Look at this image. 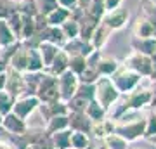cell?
Returning <instances> with one entry per match:
<instances>
[{
	"label": "cell",
	"instance_id": "1",
	"mask_svg": "<svg viewBox=\"0 0 156 149\" xmlns=\"http://www.w3.org/2000/svg\"><path fill=\"white\" fill-rule=\"evenodd\" d=\"M120 92L116 90L115 83L111 82L109 76H99V80L95 82V87H94V97H95V102H99L104 109L109 108V106L118 99Z\"/></svg>",
	"mask_w": 156,
	"mask_h": 149
},
{
	"label": "cell",
	"instance_id": "2",
	"mask_svg": "<svg viewBox=\"0 0 156 149\" xmlns=\"http://www.w3.org/2000/svg\"><path fill=\"white\" fill-rule=\"evenodd\" d=\"M111 82L115 83V87H116L118 92H132L140 82V76L137 73H134L132 69H128L125 66H120L116 71L113 73V78Z\"/></svg>",
	"mask_w": 156,
	"mask_h": 149
},
{
	"label": "cell",
	"instance_id": "3",
	"mask_svg": "<svg viewBox=\"0 0 156 149\" xmlns=\"http://www.w3.org/2000/svg\"><path fill=\"white\" fill-rule=\"evenodd\" d=\"M130 19V11H128L125 5H120L116 9H111V11H106L101 17V23L108 26L111 31H118L122 30L125 24L128 23Z\"/></svg>",
	"mask_w": 156,
	"mask_h": 149
},
{
	"label": "cell",
	"instance_id": "4",
	"mask_svg": "<svg viewBox=\"0 0 156 149\" xmlns=\"http://www.w3.org/2000/svg\"><path fill=\"white\" fill-rule=\"evenodd\" d=\"M125 68L132 69L134 73H137L139 76H151V71H153V61H151V55L140 54V52H132L125 59Z\"/></svg>",
	"mask_w": 156,
	"mask_h": 149
},
{
	"label": "cell",
	"instance_id": "5",
	"mask_svg": "<svg viewBox=\"0 0 156 149\" xmlns=\"http://www.w3.org/2000/svg\"><path fill=\"white\" fill-rule=\"evenodd\" d=\"M57 88H59V97L62 101H69L78 90V75L66 69L57 76Z\"/></svg>",
	"mask_w": 156,
	"mask_h": 149
},
{
	"label": "cell",
	"instance_id": "6",
	"mask_svg": "<svg viewBox=\"0 0 156 149\" xmlns=\"http://www.w3.org/2000/svg\"><path fill=\"white\" fill-rule=\"evenodd\" d=\"M62 50H64V54L69 57V55H87L94 50V47L90 45L89 40H83L80 38V37H76V38H69L64 42V45L61 47Z\"/></svg>",
	"mask_w": 156,
	"mask_h": 149
},
{
	"label": "cell",
	"instance_id": "7",
	"mask_svg": "<svg viewBox=\"0 0 156 149\" xmlns=\"http://www.w3.org/2000/svg\"><path fill=\"white\" fill-rule=\"evenodd\" d=\"M35 37L38 38V42H50V44L57 45V47H62L64 42H66V37L62 35L61 28L59 26H50V24H47L44 30H40Z\"/></svg>",
	"mask_w": 156,
	"mask_h": 149
},
{
	"label": "cell",
	"instance_id": "8",
	"mask_svg": "<svg viewBox=\"0 0 156 149\" xmlns=\"http://www.w3.org/2000/svg\"><path fill=\"white\" fill-rule=\"evenodd\" d=\"M111 33H113L111 30H109L108 26H104V24L99 21V24H97L95 30H94V33L90 35V38H89V42H90V45L94 47V50L102 49V47L108 44V40H109V35Z\"/></svg>",
	"mask_w": 156,
	"mask_h": 149
},
{
	"label": "cell",
	"instance_id": "9",
	"mask_svg": "<svg viewBox=\"0 0 156 149\" xmlns=\"http://www.w3.org/2000/svg\"><path fill=\"white\" fill-rule=\"evenodd\" d=\"M101 19H97V17H94L92 14H89L87 11H83V14L80 16V19H78V24H80V38L83 40H89L90 35L94 33L95 26L99 24Z\"/></svg>",
	"mask_w": 156,
	"mask_h": 149
},
{
	"label": "cell",
	"instance_id": "10",
	"mask_svg": "<svg viewBox=\"0 0 156 149\" xmlns=\"http://www.w3.org/2000/svg\"><path fill=\"white\" fill-rule=\"evenodd\" d=\"M132 33H134V37H137V38H149V37H154V30H153V24H151L149 19L140 14L134 23Z\"/></svg>",
	"mask_w": 156,
	"mask_h": 149
},
{
	"label": "cell",
	"instance_id": "11",
	"mask_svg": "<svg viewBox=\"0 0 156 149\" xmlns=\"http://www.w3.org/2000/svg\"><path fill=\"white\" fill-rule=\"evenodd\" d=\"M12 106H14V115L26 116L28 113L37 109V106H38V97H35V95H26V97L16 101Z\"/></svg>",
	"mask_w": 156,
	"mask_h": 149
},
{
	"label": "cell",
	"instance_id": "12",
	"mask_svg": "<svg viewBox=\"0 0 156 149\" xmlns=\"http://www.w3.org/2000/svg\"><path fill=\"white\" fill-rule=\"evenodd\" d=\"M132 49L135 52H140V54L154 55L156 54V38L154 37H149V38H137V37H134L132 38Z\"/></svg>",
	"mask_w": 156,
	"mask_h": 149
},
{
	"label": "cell",
	"instance_id": "13",
	"mask_svg": "<svg viewBox=\"0 0 156 149\" xmlns=\"http://www.w3.org/2000/svg\"><path fill=\"white\" fill-rule=\"evenodd\" d=\"M37 49H38V54H40V57H42L44 68H49V64L54 61V57H56L57 52L61 50V47L50 44V42H40V44L37 45Z\"/></svg>",
	"mask_w": 156,
	"mask_h": 149
},
{
	"label": "cell",
	"instance_id": "14",
	"mask_svg": "<svg viewBox=\"0 0 156 149\" xmlns=\"http://www.w3.org/2000/svg\"><path fill=\"white\" fill-rule=\"evenodd\" d=\"M68 69V55L64 54V50H59L57 55L54 57V61L49 64V71L50 75H54V76H59L61 73H64Z\"/></svg>",
	"mask_w": 156,
	"mask_h": 149
},
{
	"label": "cell",
	"instance_id": "15",
	"mask_svg": "<svg viewBox=\"0 0 156 149\" xmlns=\"http://www.w3.org/2000/svg\"><path fill=\"white\" fill-rule=\"evenodd\" d=\"M118 68H120V64H118V61L113 59V57H102V55H101L99 62H97L99 76H111Z\"/></svg>",
	"mask_w": 156,
	"mask_h": 149
},
{
	"label": "cell",
	"instance_id": "16",
	"mask_svg": "<svg viewBox=\"0 0 156 149\" xmlns=\"http://www.w3.org/2000/svg\"><path fill=\"white\" fill-rule=\"evenodd\" d=\"M68 17H69V11L57 5L54 11H50L49 14L45 16V19H47V24H50V26H61Z\"/></svg>",
	"mask_w": 156,
	"mask_h": 149
},
{
	"label": "cell",
	"instance_id": "17",
	"mask_svg": "<svg viewBox=\"0 0 156 149\" xmlns=\"http://www.w3.org/2000/svg\"><path fill=\"white\" fill-rule=\"evenodd\" d=\"M16 42H19V40L14 37V33H12L11 28H9L7 21L5 19H0V47L5 49V47L16 44Z\"/></svg>",
	"mask_w": 156,
	"mask_h": 149
},
{
	"label": "cell",
	"instance_id": "18",
	"mask_svg": "<svg viewBox=\"0 0 156 149\" xmlns=\"http://www.w3.org/2000/svg\"><path fill=\"white\" fill-rule=\"evenodd\" d=\"M59 28H61L62 35L66 37V40L76 38L78 35H80V24H78V21H76V19H73V17H68V19L62 23Z\"/></svg>",
	"mask_w": 156,
	"mask_h": 149
},
{
	"label": "cell",
	"instance_id": "19",
	"mask_svg": "<svg viewBox=\"0 0 156 149\" xmlns=\"http://www.w3.org/2000/svg\"><path fill=\"white\" fill-rule=\"evenodd\" d=\"M17 12V0H0V19H7Z\"/></svg>",
	"mask_w": 156,
	"mask_h": 149
},
{
	"label": "cell",
	"instance_id": "20",
	"mask_svg": "<svg viewBox=\"0 0 156 149\" xmlns=\"http://www.w3.org/2000/svg\"><path fill=\"white\" fill-rule=\"evenodd\" d=\"M17 12L26 14V16H37V4L35 0H17Z\"/></svg>",
	"mask_w": 156,
	"mask_h": 149
},
{
	"label": "cell",
	"instance_id": "21",
	"mask_svg": "<svg viewBox=\"0 0 156 149\" xmlns=\"http://www.w3.org/2000/svg\"><path fill=\"white\" fill-rule=\"evenodd\" d=\"M35 4H37L38 14H44V16H47L50 11H54V9L57 7L56 0H35Z\"/></svg>",
	"mask_w": 156,
	"mask_h": 149
},
{
	"label": "cell",
	"instance_id": "22",
	"mask_svg": "<svg viewBox=\"0 0 156 149\" xmlns=\"http://www.w3.org/2000/svg\"><path fill=\"white\" fill-rule=\"evenodd\" d=\"M57 5L62 7V9H68V11H71L75 9L76 5H80V0H56Z\"/></svg>",
	"mask_w": 156,
	"mask_h": 149
},
{
	"label": "cell",
	"instance_id": "23",
	"mask_svg": "<svg viewBox=\"0 0 156 149\" xmlns=\"http://www.w3.org/2000/svg\"><path fill=\"white\" fill-rule=\"evenodd\" d=\"M120 5H123V0H104V12L111 11V9H116Z\"/></svg>",
	"mask_w": 156,
	"mask_h": 149
},
{
	"label": "cell",
	"instance_id": "24",
	"mask_svg": "<svg viewBox=\"0 0 156 149\" xmlns=\"http://www.w3.org/2000/svg\"><path fill=\"white\" fill-rule=\"evenodd\" d=\"M89 2H90V0H80V5H82V7H85L87 4H89Z\"/></svg>",
	"mask_w": 156,
	"mask_h": 149
},
{
	"label": "cell",
	"instance_id": "25",
	"mask_svg": "<svg viewBox=\"0 0 156 149\" xmlns=\"http://www.w3.org/2000/svg\"><path fill=\"white\" fill-rule=\"evenodd\" d=\"M151 4H153V5H156V0H149Z\"/></svg>",
	"mask_w": 156,
	"mask_h": 149
},
{
	"label": "cell",
	"instance_id": "26",
	"mask_svg": "<svg viewBox=\"0 0 156 149\" xmlns=\"http://www.w3.org/2000/svg\"><path fill=\"white\" fill-rule=\"evenodd\" d=\"M0 61H2V47H0Z\"/></svg>",
	"mask_w": 156,
	"mask_h": 149
}]
</instances>
